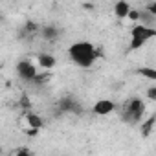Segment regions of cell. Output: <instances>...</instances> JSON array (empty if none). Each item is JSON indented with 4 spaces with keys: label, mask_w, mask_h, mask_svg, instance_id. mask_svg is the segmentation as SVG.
Segmentation results:
<instances>
[{
    "label": "cell",
    "mask_w": 156,
    "mask_h": 156,
    "mask_svg": "<svg viewBox=\"0 0 156 156\" xmlns=\"http://www.w3.org/2000/svg\"><path fill=\"white\" fill-rule=\"evenodd\" d=\"M147 114V103L141 98H130L123 105V121L130 125H140Z\"/></svg>",
    "instance_id": "cell-2"
},
{
    "label": "cell",
    "mask_w": 156,
    "mask_h": 156,
    "mask_svg": "<svg viewBox=\"0 0 156 156\" xmlns=\"http://www.w3.org/2000/svg\"><path fill=\"white\" fill-rule=\"evenodd\" d=\"M0 156H4V154H2V147H0Z\"/></svg>",
    "instance_id": "cell-20"
},
{
    "label": "cell",
    "mask_w": 156,
    "mask_h": 156,
    "mask_svg": "<svg viewBox=\"0 0 156 156\" xmlns=\"http://www.w3.org/2000/svg\"><path fill=\"white\" fill-rule=\"evenodd\" d=\"M39 33H41V37H42L46 42H55V41L61 37V30H59L57 26H53V24L42 26V28L39 30Z\"/></svg>",
    "instance_id": "cell-9"
},
{
    "label": "cell",
    "mask_w": 156,
    "mask_h": 156,
    "mask_svg": "<svg viewBox=\"0 0 156 156\" xmlns=\"http://www.w3.org/2000/svg\"><path fill=\"white\" fill-rule=\"evenodd\" d=\"M66 53H68V59L75 66H79L83 70L92 68L98 62V59L101 57L99 48H96L90 41H75L73 44L68 46Z\"/></svg>",
    "instance_id": "cell-1"
},
{
    "label": "cell",
    "mask_w": 156,
    "mask_h": 156,
    "mask_svg": "<svg viewBox=\"0 0 156 156\" xmlns=\"http://www.w3.org/2000/svg\"><path fill=\"white\" fill-rule=\"evenodd\" d=\"M24 127L42 130L44 129V118L37 112H26V114H22V129Z\"/></svg>",
    "instance_id": "cell-5"
},
{
    "label": "cell",
    "mask_w": 156,
    "mask_h": 156,
    "mask_svg": "<svg viewBox=\"0 0 156 156\" xmlns=\"http://www.w3.org/2000/svg\"><path fill=\"white\" fill-rule=\"evenodd\" d=\"M138 73H140L141 77H145V79H149L151 83L156 81V70H154L152 66H141V68L138 70Z\"/></svg>",
    "instance_id": "cell-13"
},
{
    "label": "cell",
    "mask_w": 156,
    "mask_h": 156,
    "mask_svg": "<svg viewBox=\"0 0 156 156\" xmlns=\"http://www.w3.org/2000/svg\"><path fill=\"white\" fill-rule=\"evenodd\" d=\"M145 96H147V99H149L151 103H156V85H154V83H152V85L147 88Z\"/></svg>",
    "instance_id": "cell-16"
},
{
    "label": "cell",
    "mask_w": 156,
    "mask_h": 156,
    "mask_svg": "<svg viewBox=\"0 0 156 156\" xmlns=\"http://www.w3.org/2000/svg\"><path fill=\"white\" fill-rule=\"evenodd\" d=\"M37 64L41 68V72H51L57 64V59L53 53H48V51H41L37 55Z\"/></svg>",
    "instance_id": "cell-7"
},
{
    "label": "cell",
    "mask_w": 156,
    "mask_h": 156,
    "mask_svg": "<svg viewBox=\"0 0 156 156\" xmlns=\"http://www.w3.org/2000/svg\"><path fill=\"white\" fill-rule=\"evenodd\" d=\"M13 156H33V152H31L28 147H20V149H17V151L13 152Z\"/></svg>",
    "instance_id": "cell-17"
},
{
    "label": "cell",
    "mask_w": 156,
    "mask_h": 156,
    "mask_svg": "<svg viewBox=\"0 0 156 156\" xmlns=\"http://www.w3.org/2000/svg\"><path fill=\"white\" fill-rule=\"evenodd\" d=\"M138 19H140V9H130V13H129V17H127V20H132V22H138Z\"/></svg>",
    "instance_id": "cell-19"
},
{
    "label": "cell",
    "mask_w": 156,
    "mask_h": 156,
    "mask_svg": "<svg viewBox=\"0 0 156 156\" xmlns=\"http://www.w3.org/2000/svg\"><path fill=\"white\" fill-rule=\"evenodd\" d=\"M59 110H61L62 114H81L79 103H77L75 99H72V98L61 99V101H59Z\"/></svg>",
    "instance_id": "cell-8"
},
{
    "label": "cell",
    "mask_w": 156,
    "mask_h": 156,
    "mask_svg": "<svg viewBox=\"0 0 156 156\" xmlns=\"http://www.w3.org/2000/svg\"><path fill=\"white\" fill-rule=\"evenodd\" d=\"M39 30H41V26L35 20H26L24 26H22V35L24 37H33V35L39 33Z\"/></svg>",
    "instance_id": "cell-12"
},
{
    "label": "cell",
    "mask_w": 156,
    "mask_h": 156,
    "mask_svg": "<svg viewBox=\"0 0 156 156\" xmlns=\"http://www.w3.org/2000/svg\"><path fill=\"white\" fill-rule=\"evenodd\" d=\"M19 107L22 108V112H31V101H30V96L28 94H22L20 99H19Z\"/></svg>",
    "instance_id": "cell-14"
},
{
    "label": "cell",
    "mask_w": 156,
    "mask_h": 156,
    "mask_svg": "<svg viewBox=\"0 0 156 156\" xmlns=\"http://www.w3.org/2000/svg\"><path fill=\"white\" fill-rule=\"evenodd\" d=\"M116 110V103L112 101V99H98L96 103H94V107H92V112L96 114V116H108V114H112Z\"/></svg>",
    "instance_id": "cell-6"
},
{
    "label": "cell",
    "mask_w": 156,
    "mask_h": 156,
    "mask_svg": "<svg viewBox=\"0 0 156 156\" xmlns=\"http://www.w3.org/2000/svg\"><path fill=\"white\" fill-rule=\"evenodd\" d=\"M114 15L119 19V20H125L127 17H129V13H130V9H132V6L127 2V0H119V2H116L114 4Z\"/></svg>",
    "instance_id": "cell-11"
},
{
    "label": "cell",
    "mask_w": 156,
    "mask_h": 156,
    "mask_svg": "<svg viewBox=\"0 0 156 156\" xmlns=\"http://www.w3.org/2000/svg\"><path fill=\"white\" fill-rule=\"evenodd\" d=\"M154 125H156V116H154V114H149L145 119H141V123H140L141 138H149V136L154 132Z\"/></svg>",
    "instance_id": "cell-10"
},
{
    "label": "cell",
    "mask_w": 156,
    "mask_h": 156,
    "mask_svg": "<svg viewBox=\"0 0 156 156\" xmlns=\"http://www.w3.org/2000/svg\"><path fill=\"white\" fill-rule=\"evenodd\" d=\"M152 39H156V30L154 28L141 26V24H134L130 28V44H129V50L130 51L140 50V48H143Z\"/></svg>",
    "instance_id": "cell-3"
},
{
    "label": "cell",
    "mask_w": 156,
    "mask_h": 156,
    "mask_svg": "<svg viewBox=\"0 0 156 156\" xmlns=\"http://www.w3.org/2000/svg\"><path fill=\"white\" fill-rule=\"evenodd\" d=\"M37 73H39V68H37L35 62H31V61H28V59H20V61L17 62V75L20 77L22 81L33 83L35 77H37Z\"/></svg>",
    "instance_id": "cell-4"
},
{
    "label": "cell",
    "mask_w": 156,
    "mask_h": 156,
    "mask_svg": "<svg viewBox=\"0 0 156 156\" xmlns=\"http://www.w3.org/2000/svg\"><path fill=\"white\" fill-rule=\"evenodd\" d=\"M22 132H24L28 138H35V136H39V132H41V130H37V129H30V127H24V129H22Z\"/></svg>",
    "instance_id": "cell-18"
},
{
    "label": "cell",
    "mask_w": 156,
    "mask_h": 156,
    "mask_svg": "<svg viewBox=\"0 0 156 156\" xmlns=\"http://www.w3.org/2000/svg\"><path fill=\"white\" fill-rule=\"evenodd\" d=\"M143 11L156 19V0H152V2H147V4H145V8H143Z\"/></svg>",
    "instance_id": "cell-15"
}]
</instances>
